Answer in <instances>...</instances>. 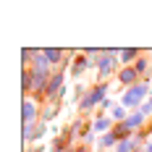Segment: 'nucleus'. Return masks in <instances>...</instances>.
I'll list each match as a JSON object with an SVG mask.
<instances>
[{
    "label": "nucleus",
    "instance_id": "obj_2",
    "mask_svg": "<svg viewBox=\"0 0 152 152\" xmlns=\"http://www.w3.org/2000/svg\"><path fill=\"white\" fill-rule=\"evenodd\" d=\"M105 92H107V84H97L87 92V97L81 100V110H92L94 105H102L105 102Z\"/></svg>",
    "mask_w": 152,
    "mask_h": 152
},
{
    "label": "nucleus",
    "instance_id": "obj_15",
    "mask_svg": "<svg viewBox=\"0 0 152 152\" xmlns=\"http://www.w3.org/2000/svg\"><path fill=\"white\" fill-rule=\"evenodd\" d=\"M139 110H142V113L147 115V113H150V110H152V97H150V100H144V105L139 107Z\"/></svg>",
    "mask_w": 152,
    "mask_h": 152
},
{
    "label": "nucleus",
    "instance_id": "obj_8",
    "mask_svg": "<svg viewBox=\"0 0 152 152\" xmlns=\"http://www.w3.org/2000/svg\"><path fill=\"white\" fill-rule=\"evenodd\" d=\"M42 55L47 58V63H50V66L63 63V50H42Z\"/></svg>",
    "mask_w": 152,
    "mask_h": 152
},
{
    "label": "nucleus",
    "instance_id": "obj_16",
    "mask_svg": "<svg viewBox=\"0 0 152 152\" xmlns=\"http://www.w3.org/2000/svg\"><path fill=\"white\" fill-rule=\"evenodd\" d=\"M74 152H92V150H89V144H79Z\"/></svg>",
    "mask_w": 152,
    "mask_h": 152
},
{
    "label": "nucleus",
    "instance_id": "obj_19",
    "mask_svg": "<svg viewBox=\"0 0 152 152\" xmlns=\"http://www.w3.org/2000/svg\"><path fill=\"white\" fill-rule=\"evenodd\" d=\"M137 152H144V150H137Z\"/></svg>",
    "mask_w": 152,
    "mask_h": 152
},
{
    "label": "nucleus",
    "instance_id": "obj_5",
    "mask_svg": "<svg viewBox=\"0 0 152 152\" xmlns=\"http://www.w3.org/2000/svg\"><path fill=\"white\" fill-rule=\"evenodd\" d=\"M118 81H121V84H126V87H134V81H139V74L134 71V66L121 68V71H118Z\"/></svg>",
    "mask_w": 152,
    "mask_h": 152
},
{
    "label": "nucleus",
    "instance_id": "obj_7",
    "mask_svg": "<svg viewBox=\"0 0 152 152\" xmlns=\"http://www.w3.org/2000/svg\"><path fill=\"white\" fill-rule=\"evenodd\" d=\"M110 123H113V118H107V115H100V118H94V121H92V131H107V134H110V131H113V129H110Z\"/></svg>",
    "mask_w": 152,
    "mask_h": 152
},
{
    "label": "nucleus",
    "instance_id": "obj_9",
    "mask_svg": "<svg viewBox=\"0 0 152 152\" xmlns=\"http://www.w3.org/2000/svg\"><path fill=\"white\" fill-rule=\"evenodd\" d=\"M89 66H92L89 58H76V63L71 66V74H81V71H84V68H89Z\"/></svg>",
    "mask_w": 152,
    "mask_h": 152
},
{
    "label": "nucleus",
    "instance_id": "obj_12",
    "mask_svg": "<svg viewBox=\"0 0 152 152\" xmlns=\"http://www.w3.org/2000/svg\"><path fill=\"white\" fill-rule=\"evenodd\" d=\"M55 113H58V105H55V100H53V105H45V113H42V118H39V121H45V118L55 115Z\"/></svg>",
    "mask_w": 152,
    "mask_h": 152
},
{
    "label": "nucleus",
    "instance_id": "obj_10",
    "mask_svg": "<svg viewBox=\"0 0 152 152\" xmlns=\"http://www.w3.org/2000/svg\"><path fill=\"white\" fill-rule=\"evenodd\" d=\"M118 58H121V63H131L134 58H139V50H121ZM134 63H137V61H134Z\"/></svg>",
    "mask_w": 152,
    "mask_h": 152
},
{
    "label": "nucleus",
    "instance_id": "obj_13",
    "mask_svg": "<svg viewBox=\"0 0 152 152\" xmlns=\"http://www.w3.org/2000/svg\"><path fill=\"white\" fill-rule=\"evenodd\" d=\"M110 118H113V121H115V118H118V121H126L129 115H126V110H123V107H113V113H110Z\"/></svg>",
    "mask_w": 152,
    "mask_h": 152
},
{
    "label": "nucleus",
    "instance_id": "obj_18",
    "mask_svg": "<svg viewBox=\"0 0 152 152\" xmlns=\"http://www.w3.org/2000/svg\"><path fill=\"white\" fill-rule=\"evenodd\" d=\"M144 152H152V142H144V147H142Z\"/></svg>",
    "mask_w": 152,
    "mask_h": 152
},
{
    "label": "nucleus",
    "instance_id": "obj_11",
    "mask_svg": "<svg viewBox=\"0 0 152 152\" xmlns=\"http://www.w3.org/2000/svg\"><path fill=\"white\" fill-rule=\"evenodd\" d=\"M147 68H150V61H147V58H137V63H134V71H137V74H144Z\"/></svg>",
    "mask_w": 152,
    "mask_h": 152
},
{
    "label": "nucleus",
    "instance_id": "obj_1",
    "mask_svg": "<svg viewBox=\"0 0 152 152\" xmlns=\"http://www.w3.org/2000/svg\"><path fill=\"white\" fill-rule=\"evenodd\" d=\"M147 92H150V84H147V81H139V84H134V87H129L126 94L121 97L123 107H137L139 102L147 97Z\"/></svg>",
    "mask_w": 152,
    "mask_h": 152
},
{
    "label": "nucleus",
    "instance_id": "obj_6",
    "mask_svg": "<svg viewBox=\"0 0 152 152\" xmlns=\"http://www.w3.org/2000/svg\"><path fill=\"white\" fill-rule=\"evenodd\" d=\"M144 113H142V110H137V113H131V115H129V118H126V129H129V131H134V129H142V126H144Z\"/></svg>",
    "mask_w": 152,
    "mask_h": 152
},
{
    "label": "nucleus",
    "instance_id": "obj_3",
    "mask_svg": "<svg viewBox=\"0 0 152 152\" xmlns=\"http://www.w3.org/2000/svg\"><path fill=\"white\" fill-rule=\"evenodd\" d=\"M61 89H63V74H53L50 81H47V87H45V97L50 100V97H55Z\"/></svg>",
    "mask_w": 152,
    "mask_h": 152
},
{
    "label": "nucleus",
    "instance_id": "obj_14",
    "mask_svg": "<svg viewBox=\"0 0 152 152\" xmlns=\"http://www.w3.org/2000/svg\"><path fill=\"white\" fill-rule=\"evenodd\" d=\"M113 142L118 144V139H115V134L110 131V134H105V137H102V144H100V147H113Z\"/></svg>",
    "mask_w": 152,
    "mask_h": 152
},
{
    "label": "nucleus",
    "instance_id": "obj_4",
    "mask_svg": "<svg viewBox=\"0 0 152 152\" xmlns=\"http://www.w3.org/2000/svg\"><path fill=\"white\" fill-rule=\"evenodd\" d=\"M31 123H37V102L34 100H24V126H31Z\"/></svg>",
    "mask_w": 152,
    "mask_h": 152
},
{
    "label": "nucleus",
    "instance_id": "obj_17",
    "mask_svg": "<svg viewBox=\"0 0 152 152\" xmlns=\"http://www.w3.org/2000/svg\"><path fill=\"white\" fill-rule=\"evenodd\" d=\"M110 105H113V100H110V97H105V102H102V105H100V107H102V110H107V107H110Z\"/></svg>",
    "mask_w": 152,
    "mask_h": 152
}]
</instances>
